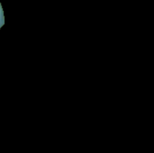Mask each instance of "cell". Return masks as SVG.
<instances>
[{"label": "cell", "instance_id": "1", "mask_svg": "<svg viewBox=\"0 0 154 153\" xmlns=\"http://www.w3.org/2000/svg\"><path fill=\"white\" fill-rule=\"evenodd\" d=\"M5 23V17H4V11H3V7L0 4V28L4 25Z\"/></svg>", "mask_w": 154, "mask_h": 153}]
</instances>
